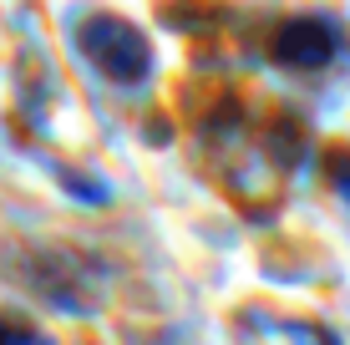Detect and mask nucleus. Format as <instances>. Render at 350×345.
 I'll use <instances>...</instances> for the list:
<instances>
[{"label":"nucleus","mask_w":350,"mask_h":345,"mask_svg":"<svg viewBox=\"0 0 350 345\" xmlns=\"http://www.w3.org/2000/svg\"><path fill=\"white\" fill-rule=\"evenodd\" d=\"M234 340L239 345H335L320 325L280 310H244L234 320Z\"/></svg>","instance_id":"nucleus-1"}]
</instances>
